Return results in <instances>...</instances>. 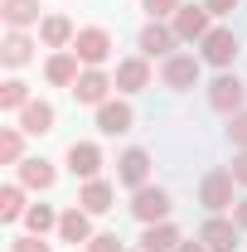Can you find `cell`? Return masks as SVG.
Here are the masks:
<instances>
[{
    "mask_svg": "<svg viewBox=\"0 0 247 252\" xmlns=\"http://www.w3.org/2000/svg\"><path fill=\"white\" fill-rule=\"evenodd\" d=\"M233 180H238V185H247V151H238V156H233Z\"/></svg>",
    "mask_w": 247,
    "mask_h": 252,
    "instance_id": "33",
    "label": "cell"
},
{
    "mask_svg": "<svg viewBox=\"0 0 247 252\" xmlns=\"http://www.w3.org/2000/svg\"><path fill=\"white\" fill-rule=\"evenodd\" d=\"M199 238H204V248H209V252H233V248H238V223L209 219L204 228H199Z\"/></svg>",
    "mask_w": 247,
    "mask_h": 252,
    "instance_id": "12",
    "label": "cell"
},
{
    "mask_svg": "<svg viewBox=\"0 0 247 252\" xmlns=\"http://www.w3.org/2000/svg\"><path fill=\"white\" fill-rule=\"evenodd\" d=\"M247 102V83L243 78H233V73H223V78H214L209 83V107L214 112H223V117H238Z\"/></svg>",
    "mask_w": 247,
    "mask_h": 252,
    "instance_id": "1",
    "label": "cell"
},
{
    "mask_svg": "<svg viewBox=\"0 0 247 252\" xmlns=\"http://www.w3.org/2000/svg\"><path fill=\"white\" fill-rule=\"evenodd\" d=\"M0 107H5V112H25V107H30V88H25L20 78H10V83L0 88Z\"/></svg>",
    "mask_w": 247,
    "mask_h": 252,
    "instance_id": "25",
    "label": "cell"
},
{
    "mask_svg": "<svg viewBox=\"0 0 247 252\" xmlns=\"http://www.w3.org/2000/svg\"><path fill=\"white\" fill-rule=\"evenodd\" d=\"M146 10H151L155 20H165V15H175V10H180V0H146Z\"/></svg>",
    "mask_w": 247,
    "mask_h": 252,
    "instance_id": "31",
    "label": "cell"
},
{
    "mask_svg": "<svg viewBox=\"0 0 247 252\" xmlns=\"http://www.w3.org/2000/svg\"><path fill=\"white\" fill-rule=\"evenodd\" d=\"M141 252H146V248H141Z\"/></svg>",
    "mask_w": 247,
    "mask_h": 252,
    "instance_id": "36",
    "label": "cell"
},
{
    "mask_svg": "<svg viewBox=\"0 0 247 252\" xmlns=\"http://www.w3.org/2000/svg\"><path fill=\"white\" fill-rule=\"evenodd\" d=\"M88 252H126V248H122V238H117V233H97L93 243H88Z\"/></svg>",
    "mask_w": 247,
    "mask_h": 252,
    "instance_id": "28",
    "label": "cell"
},
{
    "mask_svg": "<svg viewBox=\"0 0 247 252\" xmlns=\"http://www.w3.org/2000/svg\"><path fill=\"white\" fill-rule=\"evenodd\" d=\"M68 170H73L78 180H97V170H102V151H97L93 141H73V146H68Z\"/></svg>",
    "mask_w": 247,
    "mask_h": 252,
    "instance_id": "6",
    "label": "cell"
},
{
    "mask_svg": "<svg viewBox=\"0 0 247 252\" xmlns=\"http://www.w3.org/2000/svg\"><path fill=\"white\" fill-rule=\"evenodd\" d=\"M25 228H30V233H39V238H44L49 228H59V214H54L49 204H34V209H25Z\"/></svg>",
    "mask_w": 247,
    "mask_h": 252,
    "instance_id": "24",
    "label": "cell"
},
{
    "mask_svg": "<svg viewBox=\"0 0 247 252\" xmlns=\"http://www.w3.org/2000/svg\"><path fill=\"white\" fill-rule=\"evenodd\" d=\"M59 238L63 243H93V223H88V209H68V214H59Z\"/></svg>",
    "mask_w": 247,
    "mask_h": 252,
    "instance_id": "13",
    "label": "cell"
},
{
    "mask_svg": "<svg viewBox=\"0 0 247 252\" xmlns=\"http://www.w3.org/2000/svg\"><path fill=\"white\" fill-rule=\"evenodd\" d=\"M10 252H49V243H44L39 233H30V238H15V243H10Z\"/></svg>",
    "mask_w": 247,
    "mask_h": 252,
    "instance_id": "30",
    "label": "cell"
},
{
    "mask_svg": "<svg viewBox=\"0 0 247 252\" xmlns=\"http://www.w3.org/2000/svg\"><path fill=\"white\" fill-rule=\"evenodd\" d=\"M20 185L49 189V185H54V165H49V160H20Z\"/></svg>",
    "mask_w": 247,
    "mask_h": 252,
    "instance_id": "23",
    "label": "cell"
},
{
    "mask_svg": "<svg viewBox=\"0 0 247 252\" xmlns=\"http://www.w3.org/2000/svg\"><path fill=\"white\" fill-rule=\"evenodd\" d=\"M0 20L10 30H30L39 25V0H0Z\"/></svg>",
    "mask_w": 247,
    "mask_h": 252,
    "instance_id": "15",
    "label": "cell"
},
{
    "mask_svg": "<svg viewBox=\"0 0 247 252\" xmlns=\"http://www.w3.org/2000/svg\"><path fill=\"white\" fill-rule=\"evenodd\" d=\"M107 88H112V78L97 73V68H88V73L73 83V97H78L83 107H102V102H107Z\"/></svg>",
    "mask_w": 247,
    "mask_h": 252,
    "instance_id": "9",
    "label": "cell"
},
{
    "mask_svg": "<svg viewBox=\"0 0 247 252\" xmlns=\"http://www.w3.org/2000/svg\"><path fill=\"white\" fill-rule=\"evenodd\" d=\"M73 54L88 63V68H97V63H107V54H112V34L107 30H78V39H73Z\"/></svg>",
    "mask_w": 247,
    "mask_h": 252,
    "instance_id": "4",
    "label": "cell"
},
{
    "mask_svg": "<svg viewBox=\"0 0 247 252\" xmlns=\"http://www.w3.org/2000/svg\"><path fill=\"white\" fill-rule=\"evenodd\" d=\"M194 83H199V59L194 54L165 59V88H194Z\"/></svg>",
    "mask_w": 247,
    "mask_h": 252,
    "instance_id": "11",
    "label": "cell"
},
{
    "mask_svg": "<svg viewBox=\"0 0 247 252\" xmlns=\"http://www.w3.org/2000/svg\"><path fill=\"white\" fill-rule=\"evenodd\" d=\"M233 59H238V34H233V30H209V34H204V63L228 68Z\"/></svg>",
    "mask_w": 247,
    "mask_h": 252,
    "instance_id": "5",
    "label": "cell"
},
{
    "mask_svg": "<svg viewBox=\"0 0 247 252\" xmlns=\"http://www.w3.org/2000/svg\"><path fill=\"white\" fill-rule=\"evenodd\" d=\"M175 252H209V248H204V238H199V243H180Z\"/></svg>",
    "mask_w": 247,
    "mask_h": 252,
    "instance_id": "35",
    "label": "cell"
},
{
    "mask_svg": "<svg viewBox=\"0 0 247 252\" xmlns=\"http://www.w3.org/2000/svg\"><path fill=\"white\" fill-rule=\"evenodd\" d=\"M117 175H122V185L141 189V185H146V175H151V156H146V151H126V156L117 160Z\"/></svg>",
    "mask_w": 247,
    "mask_h": 252,
    "instance_id": "18",
    "label": "cell"
},
{
    "mask_svg": "<svg viewBox=\"0 0 247 252\" xmlns=\"http://www.w3.org/2000/svg\"><path fill=\"white\" fill-rule=\"evenodd\" d=\"M78 204H83L88 214H107V209H112V185H107V180H88L83 194H78Z\"/></svg>",
    "mask_w": 247,
    "mask_h": 252,
    "instance_id": "21",
    "label": "cell"
},
{
    "mask_svg": "<svg viewBox=\"0 0 247 252\" xmlns=\"http://www.w3.org/2000/svg\"><path fill=\"white\" fill-rule=\"evenodd\" d=\"M228 141H233V146H243V151H247V112H238V117L228 122Z\"/></svg>",
    "mask_w": 247,
    "mask_h": 252,
    "instance_id": "29",
    "label": "cell"
},
{
    "mask_svg": "<svg viewBox=\"0 0 247 252\" xmlns=\"http://www.w3.org/2000/svg\"><path fill=\"white\" fill-rule=\"evenodd\" d=\"M30 59H34L30 34H25V30H10V34H5V44H0V63H5V68H20V63H30Z\"/></svg>",
    "mask_w": 247,
    "mask_h": 252,
    "instance_id": "16",
    "label": "cell"
},
{
    "mask_svg": "<svg viewBox=\"0 0 247 252\" xmlns=\"http://www.w3.org/2000/svg\"><path fill=\"white\" fill-rule=\"evenodd\" d=\"M175 39H180L175 30H165L160 20H151V25L141 30V54H146V59H175V54H170Z\"/></svg>",
    "mask_w": 247,
    "mask_h": 252,
    "instance_id": "7",
    "label": "cell"
},
{
    "mask_svg": "<svg viewBox=\"0 0 247 252\" xmlns=\"http://www.w3.org/2000/svg\"><path fill=\"white\" fill-rule=\"evenodd\" d=\"M131 214L146 223V228H151V223H165V214H170V194H165L160 185H155V189L141 185V189H136V199H131Z\"/></svg>",
    "mask_w": 247,
    "mask_h": 252,
    "instance_id": "3",
    "label": "cell"
},
{
    "mask_svg": "<svg viewBox=\"0 0 247 252\" xmlns=\"http://www.w3.org/2000/svg\"><path fill=\"white\" fill-rule=\"evenodd\" d=\"M131 107L126 102H102L97 107V131H107V136H122V131H131Z\"/></svg>",
    "mask_w": 247,
    "mask_h": 252,
    "instance_id": "14",
    "label": "cell"
},
{
    "mask_svg": "<svg viewBox=\"0 0 247 252\" xmlns=\"http://www.w3.org/2000/svg\"><path fill=\"white\" fill-rule=\"evenodd\" d=\"M0 160H5V165H20V131H15V126L0 131Z\"/></svg>",
    "mask_w": 247,
    "mask_h": 252,
    "instance_id": "27",
    "label": "cell"
},
{
    "mask_svg": "<svg viewBox=\"0 0 247 252\" xmlns=\"http://www.w3.org/2000/svg\"><path fill=\"white\" fill-rule=\"evenodd\" d=\"M20 214H25V194H20V185H5L0 189V219L15 223Z\"/></svg>",
    "mask_w": 247,
    "mask_h": 252,
    "instance_id": "26",
    "label": "cell"
},
{
    "mask_svg": "<svg viewBox=\"0 0 247 252\" xmlns=\"http://www.w3.org/2000/svg\"><path fill=\"white\" fill-rule=\"evenodd\" d=\"M204 10H209V15H233L238 0H204Z\"/></svg>",
    "mask_w": 247,
    "mask_h": 252,
    "instance_id": "32",
    "label": "cell"
},
{
    "mask_svg": "<svg viewBox=\"0 0 247 252\" xmlns=\"http://www.w3.org/2000/svg\"><path fill=\"white\" fill-rule=\"evenodd\" d=\"M175 34L180 39H204L209 34V10L204 5H180L175 10Z\"/></svg>",
    "mask_w": 247,
    "mask_h": 252,
    "instance_id": "10",
    "label": "cell"
},
{
    "mask_svg": "<svg viewBox=\"0 0 247 252\" xmlns=\"http://www.w3.org/2000/svg\"><path fill=\"white\" fill-rule=\"evenodd\" d=\"M233 170H209L204 175V185H199V204L209 209V214H218V209H228L233 204Z\"/></svg>",
    "mask_w": 247,
    "mask_h": 252,
    "instance_id": "2",
    "label": "cell"
},
{
    "mask_svg": "<svg viewBox=\"0 0 247 252\" xmlns=\"http://www.w3.org/2000/svg\"><path fill=\"white\" fill-rule=\"evenodd\" d=\"M39 39H44V44H49V49H63V44H73V39H78V34H73V25H68V20H63V15H49V20H44V25H39Z\"/></svg>",
    "mask_w": 247,
    "mask_h": 252,
    "instance_id": "22",
    "label": "cell"
},
{
    "mask_svg": "<svg viewBox=\"0 0 247 252\" xmlns=\"http://www.w3.org/2000/svg\"><path fill=\"white\" fill-rule=\"evenodd\" d=\"M146 83H151L146 59H122V63H117V88H122V93H141Z\"/></svg>",
    "mask_w": 247,
    "mask_h": 252,
    "instance_id": "19",
    "label": "cell"
},
{
    "mask_svg": "<svg viewBox=\"0 0 247 252\" xmlns=\"http://www.w3.org/2000/svg\"><path fill=\"white\" fill-rule=\"evenodd\" d=\"M20 131H25V136H49V131H54V107H49V102H30V107L20 112Z\"/></svg>",
    "mask_w": 247,
    "mask_h": 252,
    "instance_id": "17",
    "label": "cell"
},
{
    "mask_svg": "<svg viewBox=\"0 0 247 252\" xmlns=\"http://www.w3.org/2000/svg\"><path fill=\"white\" fill-rule=\"evenodd\" d=\"M233 223H238V228H247V199H243V204H233Z\"/></svg>",
    "mask_w": 247,
    "mask_h": 252,
    "instance_id": "34",
    "label": "cell"
},
{
    "mask_svg": "<svg viewBox=\"0 0 247 252\" xmlns=\"http://www.w3.org/2000/svg\"><path fill=\"white\" fill-rule=\"evenodd\" d=\"M78 54H73V49H63V54H54V59L44 63V78H49V83H54V88H73V83H78V78H83V73H78Z\"/></svg>",
    "mask_w": 247,
    "mask_h": 252,
    "instance_id": "8",
    "label": "cell"
},
{
    "mask_svg": "<svg viewBox=\"0 0 247 252\" xmlns=\"http://www.w3.org/2000/svg\"><path fill=\"white\" fill-rule=\"evenodd\" d=\"M180 243H185V238H180L170 223H151V228H146V238H141V248H146V252H175Z\"/></svg>",
    "mask_w": 247,
    "mask_h": 252,
    "instance_id": "20",
    "label": "cell"
}]
</instances>
